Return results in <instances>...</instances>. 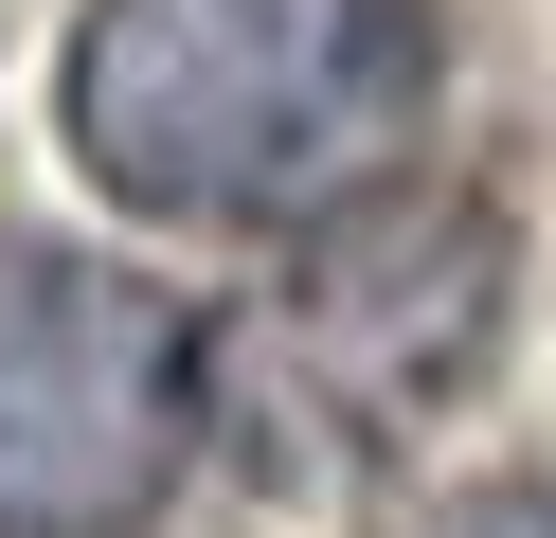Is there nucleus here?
Segmentation results:
<instances>
[{"label": "nucleus", "instance_id": "nucleus-2", "mask_svg": "<svg viewBox=\"0 0 556 538\" xmlns=\"http://www.w3.org/2000/svg\"><path fill=\"white\" fill-rule=\"evenodd\" d=\"M520 251L467 179H377V198L305 215L288 270L216 323V430H252V466H377L503 359Z\"/></svg>", "mask_w": 556, "mask_h": 538}, {"label": "nucleus", "instance_id": "nucleus-1", "mask_svg": "<svg viewBox=\"0 0 556 538\" xmlns=\"http://www.w3.org/2000/svg\"><path fill=\"white\" fill-rule=\"evenodd\" d=\"M448 90L431 0H90L54 54V126L162 234H305L413 179Z\"/></svg>", "mask_w": 556, "mask_h": 538}, {"label": "nucleus", "instance_id": "nucleus-4", "mask_svg": "<svg viewBox=\"0 0 556 538\" xmlns=\"http://www.w3.org/2000/svg\"><path fill=\"white\" fill-rule=\"evenodd\" d=\"M377 538H556V485H431V502H395Z\"/></svg>", "mask_w": 556, "mask_h": 538}, {"label": "nucleus", "instance_id": "nucleus-3", "mask_svg": "<svg viewBox=\"0 0 556 538\" xmlns=\"http://www.w3.org/2000/svg\"><path fill=\"white\" fill-rule=\"evenodd\" d=\"M216 430V323L126 251L0 234V538H144Z\"/></svg>", "mask_w": 556, "mask_h": 538}]
</instances>
